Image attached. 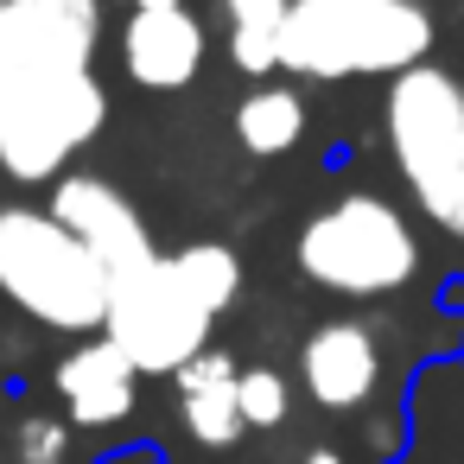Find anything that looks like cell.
I'll return each mask as SVG.
<instances>
[{
    "label": "cell",
    "mask_w": 464,
    "mask_h": 464,
    "mask_svg": "<svg viewBox=\"0 0 464 464\" xmlns=\"http://www.w3.org/2000/svg\"><path fill=\"white\" fill-rule=\"evenodd\" d=\"M299 382L324 413H356L369 407L382 382V343L362 318H324L299 343Z\"/></svg>",
    "instance_id": "10"
},
{
    "label": "cell",
    "mask_w": 464,
    "mask_h": 464,
    "mask_svg": "<svg viewBox=\"0 0 464 464\" xmlns=\"http://www.w3.org/2000/svg\"><path fill=\"white\" fill-rule=\"evenodd\" d=\"M204 58H210V33L191 7H140L121 20V71L153 96L191 90L204 77Z\"/></svg>",
    "instance_id": "9"
},
{
    "label": "cell",
    "mask_w": 464,
    "mask_h": 464,
    "mask_svg": "<svg viewBox=\"0 0 464 464\" xmlns=\"http://www.w3.org/2000/svg\"><path fill=\"white\" fill-rule=\"evenodd\" d=\"M439 20L426 0H293L280 26V71L299 83H356L401 77L426 64Z\"/></svg>",
    "instance_id": "1"
},
{
    "label": "cell",
    "mask_w": 464,
    "mask_h": 464,
    "mask_svg": "<svg viewBox=\"0 0 464 464\" xmlns=\"http://www.w3.org/2000/svg\"><path fill=\"white\" fill-rule=\"evenodd\" d=\"M0 7H14V0H0Z\"/></svg>",
    "instance_id": "20"
},
{
    "label": "cell",
    "mask_w": 464,
    "mask_h": 464,
    "mask_svg": "<svg viewBox=\"0 0 464 464\" xmlns=\"http://www.w3.org/2000/svg\"><path fill=\"white\" fill-rule=\"evenodd\" d=\"M102 128L109 83L96 71L0 83V172L14 185H58Z\"/></svg>",
    "instance_id": "5"
},
{
    "label": "cell",
    "mask_w": 464,
    "mask_h": 464,
    "mask_svg": "<svg viewBox=\"0 0 464 464\" xmlns=\"http://www.w3.org/2000/svg\"><path fill=\"white\" fill-rule=\"evenodd\" d=\"M115 7H128V14H140V7H185V0H115Z\"/></svg>",
    "instance_id": "19"
},
{
    "label": "cell",
    "mask_w": 464,
    "mask_h": 464,
    "mask_svg": "<svg viewBox=\"0 0 464 464\" xmlns=\"http://www.w3.org/2000/svg\"><path fill=\"white\" fill-rule=\"evenodd\" d=\"M382 147L413 210L464 242V71L439 58L401 71L382 96Z\"/></svg>",
    "instance_id": "2"
},
{
    "label": "cell",
    "mask_w": 464,
    "mask_h": 464,
    "mask_svg": "<svg viewBox=\"0 0 464 464\" xmlns=\"http://www.w3.org/2000/svg\"><path fill=\"white\" fill-rule=\"evenodd\" d=\"M299 464H343V451H337V445H312Z\"/></svg>",
    "instance_id": "18"
},
{
    "label": "cell",
    "mask_w": 464,
    "mask_h": 464,
    "mask_svg": "<svg viewBox=\"0 0 464 464\" xmlns=\"http://www.w3.org/2000/svg\"><path fill=\"white\" fill-rule=\"evenodd\" d=\"M236 140L255 160H280L305 140V96L293 83H255L236 102Z\"/></svg>",
    "instance_id": "13"
},
{
    "label": "cell",
    "mask_w": 464,
    "mask_h": 464,
    "mask_svg": "<svg viewBox=\"0 0 464 464\" xmlns=\"http://www.w3.org/2000/svg\"><path fill=\"white\" fill-rule=\"evenodd\" d=\"M45 210L109 267V280H121V274H134V267H147V261L160 255L147 217L134 210V198H128L121 185L96 179V172H64V179L52 185V204H45Z\"/></svg>",
    "instance_id": "8"
},
{
    "label": "cell",
    "mask_w": 464,
    "mask_h": 464,
    "mask_svg": "<svg viewBox=\"0 0 464 464\" xmlns=\"http://www.w3.org/2000/svg\"><path fill=\"white\" fill-rule=\"evenodd\" d=\"M0 299L20 318L96 337L109 318V267L39 204H0Z\"/></svg>",
    "instance_id": "3"
},
{
    "label": "cell",
    "mask_w": 464,
    "mask_h": 464,
    "mask_svg": "<svg viewBox=\"0 0 464 464\" xmlns=\"http://www.w3.org/2000/svg\"><path fill=\"white\" fill-rule=\"evenodd\" d=\"M293 267L337 299H388L420 274V236L382 191H343L293 236Z\"/></svg>",
    "instance_id": "4"
},
{
    "label": "cell",
    "mask_w": 464,
    "mask_h": 464,
    "mask_svg": "<svg viewBox=\"0 0 464 464\" xmlns=\"http://www.w3.org/2000/svg\"><path fill=\"white\" fill-rule=\"evenodd\" d=\"M52 382H58V401H64V413H71L77 426H121V420L134 413V394H140L134 362H128L102 331L83 337V343L52 369Z\"/></svg>",
    "instance_id": "11"
},
{
    "label": "cell",
    "mask_w": 464,
    "mask_h": 464,
    "mask_svg": "<svg viewBox=\"0 0 464 464\" xmlns=\"http://www.w3.org/2000/svg\"><path fill=\"white\" fill-rule=\"evenodd\" d=\"M172 382H179V420H185V432H191L198 445L223 451V445H236V439L248 432V420H242V388H236L242 369H236L229 350L191 356Z\"/></svg>",
    "instance_id": "12"
},
{
    "label": "cell",
    "mask_w": 464,
    "mask_h": 464,
    "mask_svg": "<svg viewBox=\"0 0 464 464\" xmlns=\"http://www.w3.org/2000/svg\"><path fill=\"white\" fill-rule=\"evenodd\" d=\"M109 0H14L0 7V83L96 71Z\"/></svg>",
    "instance_id": "7"
},
{
    "label": "cell",
    "mask_w": 464,
    "mask_h": 464,
    "mask_svg": "<svg viewBox=\"0 0 464 464\" xmlns=\"http://www.w3.org/2000/svg\"><path fill=\"white\" fill-rule=\"evenodd\" d=\"M242 420L255 426V432H274V426H286V413H293V388H286V375L280 369H242Z\"/></svg>",
    "instance_id": "16"
},
{
    "label": "cell",
    "mask_w": 464,
    "mask_h": 464,
    "mask_svg": "<svg viewBox=\"0 0 464 464\" xmlns=\"http://www.w3.org/2000/svg\"><path fill=\"white\" fill-rule=\"evenodd\" d=\"M217 312L191 293L172 255H153L147 267L109 280V318L102 337L134 362V375H179L191 356L210 350Z\"/></svg>",
    "instance_id": "6"
},
{
    "label": "cell",
    "mask_w": 464,
    "mask_h": 464,
    "mask_svg": "<svg viewBox=\"0 0 464 464\" xmlns=\"http://www.w3.org/2000/svg\"><path fill=\"white\" fill-rule=\"evenodd\" d=\"M20 464H64V451H71V432L58 426V420H45V413H33V420H20Z\"/></svg>",
    "instance_id": "17"
},
{
    "label": "cell",
    "mask_w": 464,
    "mask_h": 464,
    "mask_svg": "<svg viewBox=\"0 0 464 464\" xmlns=\"http://www.w3.org/2000/svg\"><path fill=\"white\" fill-rule=\"evenodd\" d=\"M172 261H179V274L191 280V293H198L217 318L242 299V255H236L229 242H191V248H172Z\"/></svg>",
    "instance_id": "15"
},
{
    "label": "cell",
    "mask_w": 464,
    "mask_h": 464,
    "mask_svg": "<svg viewBox=\"0 0 464 464\" xmlns=\"http://www.w3.org/2000/svg\"><path fill=\"white\" fill-rule=\"evenodd\" d=\"M286 7H293V0H223V45H229V64L242 77L274 83Z\"/></svg>",
    "instance_id": "14"
}]
</instances>
